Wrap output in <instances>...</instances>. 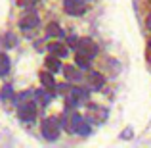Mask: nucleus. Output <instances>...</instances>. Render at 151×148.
<instances>
[{"label":"nucleus","mask_w":151,"mask_h":148,"mask_svg":"<svg viewBox=\"0 0 151 148\" xmlns=\"http://www.w3.org/2000/svg\"><path fill=\"white\" fill-rule=\"evenodd\" d=\"M149 48H151V41H149Z\"/></svg>","instance_id":"5701e85b"},{"label":"nucleus","mask_w":151,"mask_h":148,"mask_svg":"<svg viewBox=\"0 0 151 148\" xmlns=\"http://www.w3.org/2000/svg\"><path fill=\"white\" fill-rule=\"evenodd\" d=\"M145 25H147V29L151 31V14L147 15V21H145Z\"/></svg>","instance_id":"4be33fe9"},{"label":"nucleus","mask_w":151,"mask_h":148,"mask_svg":"<svg viewBox=\"0 0 151 148\" xmlns=\"http://www.w3.org/2000/svg\"><path fill=\"white\" fill-rule=\"evenodd\" d=\"M15 44V37L12 33H8V35H4V46H14Z\"/></svg>","instance_id":"6ab92c4d"},{"label":"nucleus","mask_w":151,"mask_h":148,"mask_svg":"<svg viewBox=\"0 0 151 148\" xmlns=\"http://www.w3.org/2000/svg\"><path fill=\"white\" fill-rule=\"evenodd\" d=\"M44 66H46V69L52 71V73L61 71V62H59L58 56H48V58H46V62H44Z\"/></svg>","instance_id":"6e6552de"},{"label":"nucleus","mask_w":151,"mask_h":148,"mask_svg":"<svg viewBox=\"0 0 151 148\" xmlns=\"http://www.w3.org/2000/svg\"><path fill=\"white\" fill-rule=\"evenodd\" d=\"M90 60L92 58H88V56L82 54V52H77V54H75V63H77L81 69H90Z\"/></svg>","instance_id":"9b49d317"},{"label":"nucleus","mask_w":151,"mask_h":148,"mask_svg":"<svg viewBox=\"0 0 151 148\" xmlns=\"http://www.w3.org/2000/svg\"><path fill=\"white\" fill-rule=\"evenodd\" d=\"M63 73H65L67 81H75V83H78V81L82 79L81 71H78V69H75L73 66H65V67H63Z\"/></svg>","instance_id":"1a4fd4ad"},{"label":"nucleus","mask_w":151,"mask_h":148,"mask_svg":"<svg viewBox=\"0 0 151 148\" xmlns=\"http://www.w3.org/2000/svg\"><path fill=\"white\" fill-rule=\"evenodd\" d=\"M17 115L23 121H35V115H37V108L33 102H23L17 106Z\"/></svg>","instance_id":"f03ea898"},{"label":"nucleus","mask_w":151,"mask_h":148,"mask_svg":"<svg viewBox=\"0 0 151 148\" xmlns=\"http://www.w3.org/2000/svg\"><path fill=\"white\" fill-rule=\"evenodd\" d=\"M40 83L44 85V89H55V81L54 77H52V71H42L40 73Z\"/></svg>","instance_id":"f8f14e48"},{"label":"nucleus","mask_w":151,"mask_h":148,"mask_svg":"<svg viewBox=\"0 0 151 148\" xmlns=\"http://www.w3.org/2000/svg\"><path fill=\"white\" fill-rule=\"evenodd\" d=\"M88 83L92 85V89H94V90H100L101 87H103V83H105V77H103L100 71L90 69V71H88Z\"/></svg>","instance_id":"423d86ee"},{"label":"nucleus","mask_w":151,"mask_h":148,"mask_svg":"<svg viewBox=\"0 0 151 148\" xmlns=\"http://www.w3.org/2000/svg\"><path fill=\"white\" fill-rule=\"evenodd\" d=\"M46 37H63V31H61V27L58 25V23H50L48 25V29H46Z\"/></svg>","instance_id":"4468645a"},{"label":"nucleus","mask_w":151,"mask_h":148,"mask_svg":"<svg viewBox=\"0 0 151 148\" xmlns=\"http://www.w3.org/2000/svg\"><path fill=\"white\" fill-rule=\"evenodd\" d=\"M10 73V58L4 52H0V77Z\"/></svg>","instance_id":"ddd939ff"},{"label":"nucleus","mask_w":151,"mask_h":148,"mask_svg":"<svg viewBox=\"0 0 151 148\" xmlns=\"http://www.w3.org/2000/svg\"><path fill=\"white\" fill-rule=\"evenodd\" d=\"M31 96H33V93H31V90H25V93H19L17 96H15V94H14V98H12V100H14V102H15V104H17V106H19V104L27 102V98H31Z\"/></svg>","instance_id":"f3484780"},{"label":"nucleus","mask_w":151,"mask_h":148,"mask_svg":"<svg viewBox=\"0 0 151 148\" xmlns=\"http://www.w3.org/2000/svg\"><path fill=\"white\" fill-rule=\"evenodd\" d=\"M77 42H78L77 37H69V44H71V46H77Z\"/></svg>","instance_id":"412c9836"},{"label":"nucleus","mask_w":151,"mask_h":148,"mask_svg":"<svg viewBox=\"0 0 151 148\" xmlns=\"http://www.w3.org/2000/svg\"><path fill=\"white\" fill-rule=\"evenodd\" d=\"M77 52H82V54H86L88 58H94V56L98 54V46L94 44V41H90V39H81V41L77 42Z\"/></svg>","instance_id":"39448f33"},{"label":"nucleus","mask_w":151,"mask_h":148,"mask_svg":"<svg viewBox=\"0 0 151 148\" xmlns=\"http://www.w3.org/2000/svg\"><path fill=\"white\" fill-rule=\"evenodd\" d=\"M73 133L81 135V137H88V135H90V125H88V123L84 121V119H82V121L78 123L77 127H75V131H73Z\"/></svg>","instance_id":"2eb2a0df"},{"label":"nucleus","mask_w":151,"mask_h":148,"mask_svg":"<svg viewBox=\"0 0 151 148\" xmlns=\"http://www.w3.org/2000/svg\"><path fill=\"white\" fill-rule=\"evenodd\" d=\"M121 137L122 139H130V137H132V129H126V133H122Z\"/></svg>","instance_id":"aec40b11"},{"label":"nucleus","mask_w":151,"mask_h":148,"mask_svg":"<svg viewBox=\"0 0 151 148\" xmlns=\"http://www.w3.org/2000/svg\"><path fill=\"white\" fill-rule=\"evenodd\" d=\"M48 52H52V54H55L58 58H65L67 56V46H63L61 42H50L48 44Z\"/></svg>","instance_id":"9d476101"},{"label":"nucleus","mask_w":151,"mask_h":148,"mask_svg":"<svg viewBox=\"0 0 151 148\" xmlns=\"http://www.w3.org/2000/svg\"><path fill=\"white\" fill-rule=\"evenodd\" d=\"M81 121H82V115H81V114H73V117H71V123H69V131H71V133L75 131V127H77Z\"/></svg>","instance_id":"a211bd4d"},{"label":"nucleus","mask_w":151,"mask_h":148,"mask_svg":"<svg viewBox=\"0 0 151 148\" xmlns=\"http://www.w3.org/2000/svg\"><path fill=\"white\" fill-rule=\"evenodd\" d=\"M86 98H88V90L81 89V87H73L71 89V96H69V106H75L77 102L86 100Z\"/></svg>","instance_id":"0eeeda50"},{"label":"nucleus","mask_w":151,"mask_h":148,"mask_svg":"<svg viewBox=\"0 0 151 148\" xmlns=\"http://www.w3.org/2000/svg\"><path fill=\"white\" fill-rule=\"evenodd\" d=\"M63 8L69 15H82L86 12V6L82 0H63Z\"/></svg>","instance_id":"7ed1b4c3"},{"label":"nucleus","mask_w":151,"mask_h":148,"mask_svg":"<svg viewBox=\"0 0 151 148\" xmlns=\"http://www.w3.org/2000/svg\"><path fill=\"white\" fill-rule=\"evenodd\" d=\"M14 98V87L6 85L2 90H0V100H12Z\"/></svg>","instance_id":"dca6fc26"},{"label":"nucleus","mask_w":151,"mask_h":148,"mask_svg":"<svg viewBox=\"0 0 151 148\" xmlns=\"http://www.w3.org/2000/svg\"><path fill=\"white\" fill-rule=\"evenodd\" d=\"M59 125H61V121H59L58 117H48L42 121V137L46 139V141H55V139L59 137Z\"/></svg>","instance_id":"f257e3e1"},{"label":"nucleus","mask_w":151,"mask_h":148,"mask_svg":"<svg viewBox=\"0 0 151 148\" xmlns=\"http://www.w3.org/2000/svg\"><path fill=\"white\" fill-rule=\"evenodd\" d=\"M38 23H40V19H38V15L33 10L25 12L21 15V19H19V27L21 29H35V27H38Z\"/></svg>","instance_id":"20e7f679"}]
</instances>
